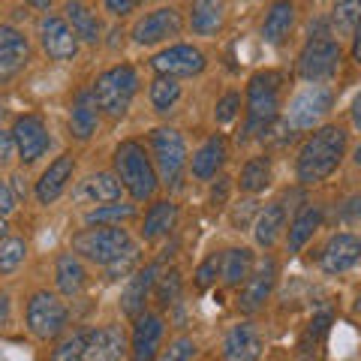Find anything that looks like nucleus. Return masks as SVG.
Returning a JSON list of instances; mask_svg holds the SVG:
<instances>
[{"instance_id":"nucleus-1","label":"nucleus","mask_w":361,"mask_h":361,"mask_svg":"<svg viewBox=\"0 0 361 361\" xmlns=\"http://www.w3.org/2000/svg\"><path fill=\"white\" fill-rule=\"evenodd\" d=\"M346 154V133L341 127H322L316 130L298 151V180L301 184H316L325 180Z\"/></svg>"},{"instance_id":"nucleus-2","label":"nucleus","mask_w":361,"mask_h":361,"mask_svg":"<svg viewBox=\"0 0 361 361\" xmlns=\"http://www.w3.org/2000/svg\"><path fill=\"white\" fill-rule=\"evenodd\" d=\"M115 172L121 178L123 190L135 199V202H145L157 193V184H160V175H157V166L148 157V151L142 148L139 142H121L115 148Z\"/></svg>"},{"instance_id":"nucleus-3","label":"nucleus","mask_w":361,"mask_h":361,"mask_svg":"<svg viewBox=\"0 0 361 361\" xmlns=\"http://www.w3.org/2000/svg\"><path fill=\"white\" fill-rule=\"evenodd\" d=\"M280 115V75L256 73L247 85V133L262 135Z\"/></svg>"},{"instance_id":"nucleus-4","label":"nucleus","mask_w":361,"mask_h":361,"mask_svg":"<svg viewBox=\"0 0 361 361\" xmlns=\"http://www.w3.org/2000/svg\"><path fill=\"white\" fill-rule=\"evenodd\" d=\"M90 90L97 97L99 111H106L109 118H121V115H127L135 90H139V73L130 63H118L111 70L99 73Z\"/></svg>"},{"instance_id":"nucleus-5","label":"nucleus","mask_w":361,"mask_h":361,"mask_svg":"<svg viewBox=\"0 0 361 361\" xmlns=\"http://www.w3.org/2000/svg\"><path fill=\"white\" fill-rule=\"evenodd\" d=\"M127 250H133L130 232L121 226H97V229H85L73 238V253L90 259L97 265H111Z\"/></svg>"},{"instance_id":"nucleus-6","label":"nucleus","mask_w":361,"mask_h":361,"mask_svg":"<svg viewBox=\"0 0 361 361\" xmlns=\"http://www.w3.org/2000/svg\"><path fill=\"white\" fill-rule=\"evenodd\" d=\"M151 151H154V166L163 184L178 187L180 175L187 169V145L184 135L172 127H157L151 133Z\"/></svg>"},{"instance_id":"nucleus-7","label":"nucleus","mask_w":361,"mask_h":361,"mask_svg":"<svg viewBox=\"0 0 361 361\" xmlns=\"http://www.w3.org/2000/svg\"><path fill=\"white\" fill-rule=\"evenodd\" d=\"M337 66H341V45L329 39V33L310 37L298 54V75L304 82H325L337 73Z\"/></svg>"},{"instance_id":"nucleus-8","label":"nucleus","mask_w":361,"mask_h":361,"mask_svg":"<svg viewBox=\"0 0 361 361\" xmlns=\"http://www.w3.org/2000/svg\"><path fill=\"white\" fill-rule=\"evenodd\" d=\"M334 106V94L322 85H310L301 94L292 97V103L286 109V127L292 130H313Z\"/></svg>"},{"instance_id":"nucleus-9","label":"nucleus","mask_w":361,"mask_h":361,"mask_svg":"<svg viewBox=\"0 0 361 361\" xmlns=\"http://www.w3.org/2000/svg\"><path fill=\"white\" fill-rule=\"evenodd\" d=\"M27 329L39 341H51L66 329V307L51 292H37L27 301Z\"/></svg>"},{"instance_id":"nucleus-10","label":"nucleus","mask_w":361,"mask_h":361,"mask_svg":"<svg viewBox=\"0 0 361 361\" xmlns=\"http://www.w3.org/2000/svg\"><path fill=\"white\" fill-rule=\"evenodd\" d=\"M205 54H202L196 45H169V49H163L160 54H154L151 58V66L160 75H172V78H187V75H199L202 70H205Z\"/></svg>"},{"instance_id":"nucleus-11","label":"nucleus","mask_w":361,"mask_h":361,"mask_svg":"<svg viewBox=\"0 0 361 361\" xmlns=\"http://www.w3.org/2000/svg\"><path fill=\"white\" fill-rule=\"evenodd\" d=\"M39 42L51 61H73L78 54V37L63 16L49 13L39 21Z\"/></svg>"},{"instance_id":"nucleus-12","label":"nucleus","mask_w":361,"mask_h":361,"mask_svg":"<svg viewBox=\"0 0 361 361\" xmlns=\"http://www.w3.org/2000/svg\"><path fill=\"white\" fill-rule=\"evenodd\" d=\"M180 27H184V18H180V13L175 6H160L154 9V13H148L145 18L135 21L133 27V39L139 45H157V42H166L180 33Z\"/></svg>"},{"instance_id":"nucleus-13","label":"nucleus","mask_w":361,"mask_h":361,"mask_svg":"<svg viewBox=\"0 0 361 361\" xmlns=\"http://www.w3.org/2000/svg\"><path fill=\"white\" fill-rule=\"evenodd\" d=\"M274 283H277V265H274V259H262V262H259V268L244 280L238 307H241L244 313L262 310L265 301L271 298V292H274Z\"/></svg>"},{"instance_id":"nucleus-14","label":"nucleus","mask_w":361,"mask_h":361,"mask_svg":"<svg viewBox=\"0 0 361 361\" xmlns=\"http://www.w3.org/2000/svg\"><path fill=\"white\" fill-rule=\"evenodd\" d=\"M30 61L27 37L9 25H0V82H9L18 75Z\"/></svg>"},{"instance_id":"nucleus-15","label":"nucleus","mask_w":361,"mask_h":361,"mask_svg":"<svg viewBox=\"0 0 361 361\" xmlns=\"http://www.w3.org/2000/svg\"><path fill=\"white\" fill-rule=\"evenodd\" d=\"M361 259V238L358 235H349V232H341L329 238V244L322 247L319 253V265L325 274H343L349 271L355 262Z\"/></svg>"},{"instance_id":"nucleus-16","label":"nucleus","mask_w":361,"mask_h":361,"mask_svg":"<svg viewBox=\"0 0 361 361\" xmlns=\"http://www.w3.org/2000/svg\"><path fill=\"white\" fill-rule=\"evenodd\" d=\"M160 343H163V316H157V313L135 316L130 358L133 361H154L157 353H160Z\"/></svg>"},{"instance_id":"nucleus-17","label":"nucleus","mask_w":361,"mask_h":361,"mask_svg":"<svg viewBox=\"0 0 361 361\" xmlns=\"http://www.w3.org/2000/svg\"><path fill=\"white\" fill-rule=\"evenodd\" d=\"M13 139H16V148L21 154V160L25 163H37L39 157L49 151V130H45V123L37 118V115H25L16 121L13 127Z\"/></svg>"},{"instance_id":"nucleus-18","label":"nucleus","mask_w":361,"mask_h":361,"mask_svg":"<svg viewBox=\"0 0 361 361\" xmlns=\"http://www.w3.org/2000/svg\"><path fill=\"white\" fill-rule=\"evenodd\" d=\"M127 355V334L121 325H99L87 334L85 361H121Z\"/></svg>"},{"instance_id":"nucleus-19","label":"nucleus","mask_w":361,"mask_h":361,"mask_svg":"<svg viewBox=\"0 0 361 361\" xmlns=\"http://www.w3.org/2000/svg\"><path fill=\"white\" fill-rule=\"evenodd\" d=\"M73 169H75L73 154H61L58 160L45 169V172L39 175V180H37V199H39V205H51V202L63 193L66 184H70V178H73Z\"/></svg>"},{"instance_id":"nucleus-20","label":"nucleus","mask_w":361,"mask_h":361,"mask_svg":"<svg viewBox=\"0 0 361 361\" xmlns=\"http://www.w3.org/2000/svg\"><path fill=\"white\" fill-rule=\"evenodd\" d=\"M262 355V337L253 325H235L223 341V358L226 361H259Z\"/></svg>"},{"instance_id":"nucleus-21","label":"nucleus","mask_w":361,"mask_h":361,"mask_svg":"<svg viewBox=\"0 0 361 361\" xmlns=\"http://www.w3.org/2000/svg\"><path fill=\"white\" fill-rule=\"evenodd\" d=\"M154 283H157V265H145L130 277L127 289H123V298H121L123 301V313H127L130 319H135V316L145 313V301H148Z\"/></svg>"},{"instance_id":"nucleus-22","label":"nucleus","mask_w":361,"mask_h":361,"mask_svg":"<svg viewBox=\"0 0 361 361\" xmlns=\"http://www.w3.org/2000/svg\"><path fill=\"white\" fill-rule=\"evenodd\" d=\"M97 123H99V106H97L94 90H82L73 99V109H70V133L85 142L97 133Z\"/></svg>"},{"instance_id":"nucleus-23","label":"nucleus","mask_w":361,"mask_h":361,"mask_svg":"<svg viewBox=\"0 0 361 361\" xmlns=\"http://www.w3.org/2000/svg\"><path fill=\"white\" fill-rule=\"evenodd\" d=\"M54 280H58V289L63 292L66 298L82 295L87 286V268L82 265L78 253H61L58 265H54Z\"/></svg>"},{"instance_id":"nucleus-24","label":"nucleus","mask_w":361,"mask_h":361,"mask_svg":"<svg viewBox=\"0 0 361 361\" xmlns=\"http://www.w3.org/2000/svg\"><path fill=\"white\" fill-rule=\"evenodd\" d=\"M292 27H295V6H292V0H274L262 25V39L268 45H280L292 33Z\"/></svg>"},{"instance_id":"nucleus-25","label":"nucleus","mask_w":361,"mask_h":361,"mask_svg":"<svg viewBox=\"0 0 361 361\" xmlns=\"http://www.w3.org/2000/svg\"><path fill=\"white\" fill-rule=\"evenodd\" d=\"M226 163V139L220 133H214L211 139H205V145L193 154V160H190V169H193V175L199 180H211L214 175L220 172V166Z\"/></svg>"},{"instance_id":"nucleus-26","label":"nucleus","mask_w":361,"mask_h":361,"mask_svg":"<svg viewBox=\"0 0 361 361\" xmlns=\"http://www.w3.org/2000/svg\"><path fill=\"white\" fill-rule=\"evenodd\" d=\"M175 220H178V205L169 199L154 202L145 214V226H142V238L145 241H157L160 235H169L175 229Z\"/></svg>"},{"instance_id":"nucleus-27","label":"nucleus","mask_w":361,"mask_h":361,"mask_svg":"<svg viewBox=\"0 0 361 361\" xmlns=\"http://www.w3.org/2000/svg\"><path fill=\"white\" fill-rule=\"evenodd\" d=\"M121 178L118 175H111V172H97V175H90L85 184H82V199L87 202H94V205H111V202H118L121 199Z\"/></svg>"},{"instance_id":"nucleus-28","label":"nucleus","mask_w":361,"mask_h":361,"mask_svg":"<svg viewBox=\"0 0 361 361\" xmlns=\"http://www.w3.org/2000/svg\"><path fill=\"white\" fill-rule=\"evenodd\" d=\"M226 6L223 0H193V13H190V27L199 37H211L223 27Z\"/></svg>"},{"instance_id":"nucleus-29","label":"nucleus","mask_w":361,"mask_h":361,"mask_svg":"<svg viewBox=\"0 0 361 361\" xmlns=\"http://www.w3.org/2000/svg\"><path fill=\"white\" fill-rule=\"evenodd\" d=\"M283 223H286V205L283 202H271V205H265L262 211H259V217H256V229H253L256 244L259 247H271L277 241Z\"/></svg>"},{"instance_id":"nucleus-30","label":"nucleus","mask_w":361,"mask_h":361,"mask_svg":"<svg viewBox=\"0 0 361 361\" xmlns=\"http://www.w3.org/2000/svg\"><path fill=\"white\" fill-rule=\"evenodd\" d=\"M63 13H66V21H70V27L75 30V37L82 39V42H99V18L97 13H90V9L85 4H78V0H70V4L63 6Z\"/></svg>"},{"instance_id":"nucleus-31","label":"nucleus","mask_w":361,"mask_h":361,"mask_svg":"<svg viewBox=\"0 0 361 361\" xmlns=\"http://www.w3.org/2000/svg\"><path fill=\"white\" fill-rule=\"evenodd\" d=\"M253 268V253L247 247H232V250L223 253V265H220V277L226 286H241L247 277H250Z\"/></svg>"},{"instance_id":"nucleus-32","label":"nucleus","mask_w":361,"mask_h":361,"mask_svg":"<svg viewBox=\"0 0 361 361\" xmlns=\"http://www.w3.org/2000/svg\"><path fill=\"white\" fill-rule=\"evenodd\" d=\"M319 223H322V211L316 208V205H307V208H301L295 214V220H292L289 226V253H298L304 244H307L313 238V232L319 229Z\"/></svg>"},{"instance_id":"nucleus-33","label":"nucleus","mask_w":361,"mask_h":361,"mask_svg":"<svg viewBox=\"0 0 361 361\" xmlns=\"http://www.w3.org/2000/svg\"><path fill=\"white\" fill-rule=\"evenodd\" d=\"M238 184L244 193H262V190L271 184V163H268V157H253V160H247L244 169H241V178H238Z\"/></svg>"},{"instance_id":"nucleus-34","label":"nucleus","mask_w":361,"mask_h":361,"mask_svg":"<svg viewBox=\"0 0 361 361\" xmlns=\"http://www.w3.org/2000/svg\"><path fill=\"white\" fill-rule=\"evenodd\" d=\"M358 21H361V0H334L331 25L341 37H353Z\"/></svg>"},{"instance_id":"nucleus-35","label":"nucleus","mask_w":361,"mask_h":361,"mask_svg":"<svg viewBox=\"0 0 361 361\" xmlns=\"http://www.w3.org/2000/svg\"><path fill=\"white\" fill-rule=\"evenodd\" d=\"M180 99V85L172 75H157L151 85V106L157 111H169Z\"/></svg>"},{"instance_id":"nucleus-36","label":"nucleus","mask_w":361,"mask_h":361,"mask_svg":"<svg viewBox=\"0 0 361 361\" xmlns=\"http://www.w3.org/2000/svg\"><path fill=\"white\" fill-rule=\"evenodd\" d=\"M135 217V208L133 205H118V202H111V205H97L94 211L87 214V223H97V226H121L123 220Z\"/></svg>"},{"instance_id":"nucleus-37","label":"nucleus","mask_w":361,"mask_h":361,"mask_svg":"<svg viewBox=\"0 0 361 361\" xmlns=\"http://www.w3.org/2000/svg\"><path fill=\"white\" fill-rule=\"evenodd\" d=\"M27 244L21 238H4L0 241V274H13V271L25 262Z\"/></svg>"},{"instance_id":"nucleus-38","label":"nucleus","mask_w":361,"mask_h":361,"mask_svg":"<svg viewBox=\"0 0 361 361\" xmlns=\"http://www.w3.org/2000/svg\"><path fill=\"white\" fill-rule=\"evenodd\" d=\"M85 346H87V334L73 331L66 341L58 343V349H51L49 361H85Z\"/></svg>"},{"instance_id":"nucleus-39","label":"nucleus","mask_w":361,"mask_h":361,"mask_svg":"<svg viewBox=\"0 0 361 361\" xmlns=\"http://www.w3.org/2000/svg\"><path fill=\"white\" fill-rule=\"evenodd\" d=\"M157 301L163 304V307H169V304H175L178 295H180V271L178 268H169L163 277H157Z\"/></svg>"},{"instance_id":"nucleus-40","label":"nucleus","mask_w":361,"mask_h":361,"mask_svg":"<svg viewBox=\"0 0 361 361\" xmlns=\"http://www.w3.org/2000/svg\"><path fill=\"white\" fill-rule=\"evenodd\" d=\"M193 355H196L193 337H178V341L169 343V349H163V355L157 361H193Z\"/></svg>"},{"instance_id":"nucleus-41","label":"nucleus","mask_w":361,"mask_h":361,"mask_svg":"<svg viewBox=\"0 0 361 361\" xmlns=\"http://www.w3.org/2000/svg\"><path fill=\"white\" fill-rule=\"evenodd\" d=\"M329 325H331V316H329V313L316 316V319L310 322L307 334H304V341H301V349H304V353H310V346H322L325 334H329Z\"/></svg>"},{"instance_id":"nucleus-42","label":"nucleus","mask_w":361,"mask_h":361,"mask_svg":"<svg viewBox=\"0 0 361 361\" xmlns=\"http://www.w3.org/2000/svg\"><path fill=\"white\" fill-rule=\"evenodd\" d=\"M220 265H223V256L211 253V256L205 259V262H202V265L196 268V286H199V289H208V286H214V283H217Z\"/></svg>"},{"instance_id":"nucleus-43","label":"nucleus","mask_w":361,"mask_h":361,"mask_svg":"<svg viewBox=\"0 0 361 361\" xmlns=\"http://www.w3.org/2000/svg\"><path fill=\"white\" fill-rule=\"evenodd\" d=\"M238 109H241V97L235 94V90H229L220 103H217V123H229V121H235V115H238Z\"/></svg>"},{"instance_id":"nucleus-44","label":"nucleus","mask_w":361,"mask_h":361,"mask_svg":"<svg viewBox=\"0 0 361 361\" xmlns=\"http://www.w3.org/2000/svg\"><path fill=\"white\" fill-rule=\"evenodd\" d=\"M135 262H139V250H135V247H133V250H127V253H123L121 259H115V262H111V265H106V268H109V277H111V280L123 277V274H127V271H130Z\"/></svg>"},{"instance_id":"nucleus-45","label":"nucleus","mask_w":361,"mask_h":361,"mask_svg":"<svg viewBox=\"0 0 361 361\" xmlns=\"http://www.w3.org/2000/svg\"><path fill=\"white\" fill-rule=\"evenodd\" d=\"M13 151H16L13 130H0V166H6L9 160H13Z\"/></svg>"},{"instance_id":"nucleus-46","label":"nucleus","mask_w":361,"mask_h":361,"mask_svg":"<svg viewBox=\"0 0 361 361\" xmlns=\"http://www.w3.org/2000/svg\"><path fill=\"white\" fill-rule=\"evenodd\" d=\"M13 208H16V193H13V187H9L6 180L0 178V217L13 214Z\"/></svg>"},{"instance_id":"nucleus-47","label":"nucleus","mask_w":361,"mask_h":361,"mask_svg":"<svg viewBox=\"0 0 361 361\" xmlns=\"http://www.w3.org/2000/svg\"><path fill=\"white\" fill-rule=\"evenodd\" d=\"M103 4H106V9H109V13H115V16H130L133 13V9H135V0H103Z\"/></svg>"},{"instance_id":"nucleus-48","label":"nucleus","mask_w":361,"mask_h":361,"mask_svg":"<svg viewBox=\"0 0 361 361\" xmlns=\"http://www.w3.org/2000/svg\"><path fill=\"white\" fill-rule=\"evenodd\" d=\"M341 217H343V220H361V196H355V199L346 202V205L341 208Z\"/></svg>"},{"instance_id":"nucleus-49","label":"nucleus","mask_w":361,"mask_h":361,"mask_svg":"<svg viewBox=\"0 0 361 361\" xmlns=\"http://www.w3.org/2000/svg\"><path fill=\"white\" fill-rule=\"evenodd\" d=\"M241 205L244 208H235V214H232V223L238 226V229H241V226H247V217H250V211L256 208V202H241Z\"/></svg>"},{"instance_id":"nucleus-50","label":"nucleus","mask_w":361,"mask_h":361,"mask_svg":"<svg viewBox=\"0 0 361 361\" xmlns=\"http://www.w3.org/2000/svg\"><path fill=\"white\" fill-rule=\"evenodd\" d=\"M226 193H229V178H220V184L211 190V205H223Z\"/></svg>"},{"instance_id":"nucleus-51","label":"nucleus","mask_w":361,"mask_h":361,"mask_svg":"<svg viewBox=\"0 0 361 361\" xmlns=\"http://www.w3.org/2000/svg\"><path fill=\"white\" fill-rule=\"evenodd\" d=\"M349 115H353V127L361 133V94L353 99V109H349Z\"/></svg>"},{"instance_id":"nucleus-52","label":"nucleus","mask_w":361,"mask_h":361,"mask_svg":"<svg viewBox=\"0 0 361 361\" xmlns=\"http://www.w3.org/2000/svg\"><path fill=\"white\" fill-rule=\"evenodd\" d=\"M353 58L361 63V21H358V27L353 33Z\"/></svg>"},{"instance_id":"nucleus-53","label":"nucleus","mask_w":361,"mask_h":361,"mask_svg":"<svg viewBox=\"0 0 361 361\" xmlns=\"http://www.w3.org/2000/svg\"><path fill=\"white\" fill-rule=\"evenodd\" d=\"M6 319H9V295L0 292V325H6Z\"/></svg>"},{"instance_id":"nucleus-54","label":"nucleus","mask_w":361,"mask_h":361,"mask_svg":"<svg viewBox=\"0 0 361 361\" xmlns=\"http://www.w3.org/2000/svg\"><path fill=\"white\" fill-rule=\"evenodd\" d=\"M27 4H33L37 9H49V6H51V0H27Z\"/></svg>"},{"instance_id":"nucleus-55","label":"nucleus","mask_w":361,"mask_h":361,"mask_svg":"<svg viewBox=\"0 0 361 361\" xmlns=\"http://www.w3.org/2000/svg\"><path fill=\"white\" fill-rule=\"evenodd\" d=\"M6 229H9V226H6V220H4V217H0V241H4V238H6Z\"/></svg>"},{"instance_id":"nucleus-56","label":"nucleus","mask_w":361,"mask_h":361,"mask_svg":"<svg viewBox=\"0 0 361 361\" xmlns=\"http://www.w3.org/2000/svg\"><path fill=\"white\" fill-rule=\"evenodd\" d=\"M353 160H355V166H361V145L355 148V154H353Z\"/></svg>"},{"instance_id":"nucleus-57","label":"nucleus","mask_w":361,"mask_h":361,"mask_svg":"<svg viewBox=\"0 0 361 361\" xmlns=\"http://www.w3.org/2000/svg\"><path fill=\"white\" fill-rule=\"evenodd\" d=\"M355 313L361 316V295H358V301H355Z\"/></svg>"},{"instance_id":"nucleus-58","label":"nucleus","mask_w":361,"mask_h":361,"mask_svg":"<svg viewBox=\"0 0 361 361\" xmlns=\"http://www.w3.org/2000/svg\"><path fill=\"white\" fill-rule=\"evenodd\" d=\"M0 118H4V109H0Z\"/></svg>"}]
</instances>
